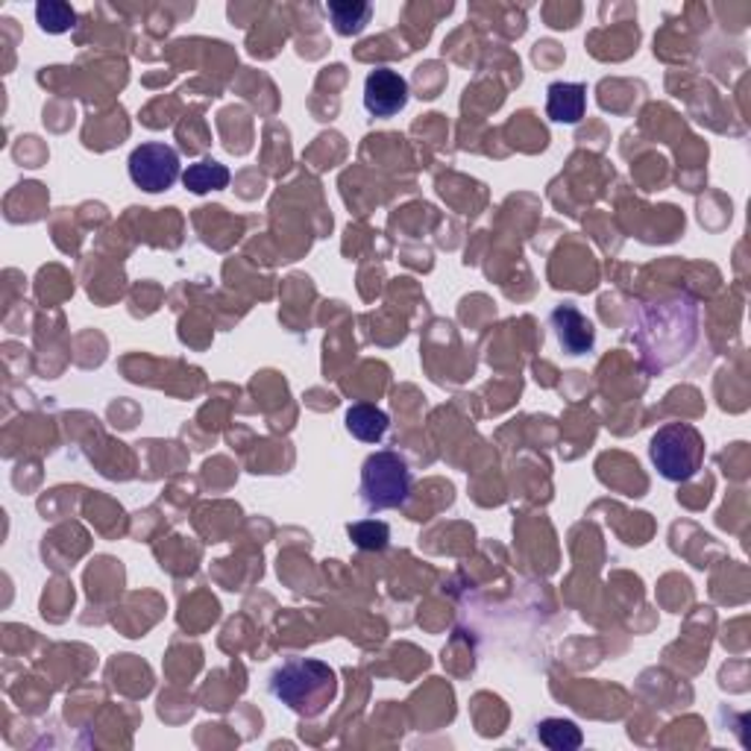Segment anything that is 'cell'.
Wrapping results in <instances>:
<instances>
[{
	"mask_svg": "<svg viewBox=\"0 0 751 751\" xmlns=\"http://www.w3.org/2000/svg\"><path fill=\"white\" fill-rule=\"evenodd\" d=\"M388 429H391V421L375 405L358 403L347 412V431L352 438L365 440V444H379L388 435Z\"/></svg>",
	"mask_w": 751,
	"mask_h": 751,
	"instance_id": "cell-8",
	"label": "cell"
},
{
	"mask_svg": "<svg viewBox=\"0 0 751 751\" xmlns=\"http://www.w3.org/2000/svg\"><path fill=\"white\" fill-rule=\"evenodd\" d=\"M412 491L414 475L396 452H373L361 467V500L370 511L403 508Z\"/></svg>",
	"mask_w": 751,
	"mask_h": 751,
	"instance_id": "cell-3",
	"label": "cell"
},
{
	"mask_svg": "<svg viewBox=\"0 0 751 751\" xmlns=\"http://www.w3.org/2000/svg\"><path fill=\"white\" fill-rule=\"evenodd\" d=\"M347 531L352 537V543L358 549H365V552H382L388 540H391V528L382 519H361V523H352Z\"/></svg>",
	"mask_w": 751,
	"mask_h": 751,
	"instance_id": "cell-13",
	"label": "cell"
},
{
	"mask_svg": "<svg viewBox=\"0 0 751 751\" xmlns=\"http://www.w3.org/2000/svg\"><path fill=\"white\" fill-rule=\"evenodd\" d=\"M552 326L554 335H558V344H561L563 352H570V356H584V352H591L593 344H596V329H593V323L587 321L575 305H558L552 312Z\"/></svg>",
	"mask_w": 751,
	"mask_h": 751,
	"instance_id": "cell-6",
	"label": "cell"
},
{
	"mask_svg": "<svg viewBox=\"0 0 751 751\" xmlns=\"http://www.w3.org/2000/svg\"><path fill=\"white\" fill-rule=\"evenodd\" d=\"M270 693L296 716L314 719L338 696V679L329 663L314 658H291L270 675Z\"/></svg>",
	"mask_w": 751,
	"mask_h": 751,
	"instance_id": "cell-1",
	"label": "cell"
},
{
	"mask_svg": "<svg viewBox=\"0 0 751 751\" xmlns=\"http://www.w3.org/2000/svg\"><path fill=\"white\" fill-rule=\"evenodd\" d=\"M649 458L666 482H690L705 461V438L690 423H666L654 431Z\"/></svg>",
	"mask_w": 751,
	"mask_h": 751,
	"instance_id": "cell-2",
	"label": "cell"
},
{
	"mask_svg": "<svg viewBox=\"0 0 751 751\" xmlns=\"http://www.w3.org/2000/svg\"><path fill=\"white\" fill-rule=\"evenodd\" d=\"M587 109V89L582 82H552L546 89V115L554 124H579Z\"/></svg>",
	"mask_w": 751,
	"mask_h": 751,
	"instance_id": "cell-7",
	"label": "cell"
},
{
	"mask_svg": "<svg viewBox=\"0 0 751 751\" xmlns=\"http://www.w3.org/2000/svg\"><path fill=\"white\" fill-rule=\"evenodd\" d=\"M326 15H329L332 27H335L338 36H358L373 19V7L358 3V0H329Z\"/></svg>",
	"mask_w": 751,
	"mask_h": 751,
	"instance_id": "cell-9",
	"label": "cell"
},
{
	"mask_svg": "<svg viewBox=\"0 0 751 751\" xmlns=\"http://www.w3.org/2000/svg\"><path fill=\"white\" fill-rule=\"evenodd\" d=\"M36 21L38 27L51 33V36H63V33H68L77 24V12L68 3H63V0H45V3L36 7Z\"/></svg>",
	"mask_w": 751,
	"mask_h": 751,
	"instance_id": "cell-12",
	"label": "cell"
},
{
	"mask_svg": "<svg viewBox=\"0 0 751 751\" xmlns=\"http://www.w3.org/2000/svg\"><path fill=\"white\" fill-rule=\"evenodd\" d=\"M182 186L191 194H209V191H221L229 186V168L215 159H200L194 165H188L182 173Z\"/></svg>",
	"mask_w": 751,
	"mask_h": 751,
	"instance_id": "cell-10",
	"label": "cell"
},
{
	"mask_svg": "<svg viewBox=\"0 0 751 751\" xmlns=\"http://www.w3.org/2000/svg\"><path fill=\"white\" fill-rule=\"evenodd\" d=\"M408 107V82L394 68H375L365 80V109L373 117H394Z\"/></svg>",
	"mask_w": 751,
	"mask_h": 751,
	"instance_id": "cell-5",
	"label": "cell"
},
{
	"mask_svg": "<svg viewBox=\"0 0 751 751\" xmlns=\"http://www.w3.org/2000/svg\"><path fill=\"white\" fill-rule=\"evenodd\" d=\"M182 177L179 168V153L170 144L150 142L135 147L130 153V179L147 194H159L173 188V182Z\"/></svg>",
	"mask_w": 751,
	"mask_h": 751,
	"instance_id": "cell-4",
	"label": "cell"
},
{
	"mask_svg": "<svg viewBox=\"0 0 751 751\" xmlns=\"http://www.w3.org/2000/svg\"><path fill=\"white\" fill-rule=\"evenodd\" d=\"M537 740L552 751H575L584 742L582 728L573 719H543L537 725Z\"/></svg>",
	"mask_w": 751,
	"mask_h": 751,
	"instance_id": "cell-11",
	"label": "cell"
}]
</instances>
